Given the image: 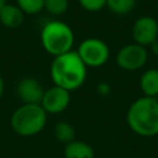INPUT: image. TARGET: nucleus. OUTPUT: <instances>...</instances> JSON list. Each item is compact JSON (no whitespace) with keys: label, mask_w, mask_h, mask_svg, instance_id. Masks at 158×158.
I'll use <instances>...</instances> for the list:
<instances>
[{"label":"nucleus","mask_w":158,"mask_h":158,"mask_svg":"<svg viewBox=\"0 0 158 158\" xmlns=\"http://www.w3.org/2000/svg\"><path fill=\"white\" fill-rule=\"evenodd\" d=\"M88 68L81 62L77 51H69L60 56L53 57L49 67V75L53 85L68 91L79 89L86 80Z\"/></svg>","instance_id":"nucleus-1"},{"label":"nucleus","mask_w":158,"mask_h":158,"mask_svg":"<svg viewBox=\"0 0 158 158\" xmlns=\"http://www.w3.org/2000/svg\"><path fill=\"white\" fill-rule=\"evenodd\" d=\"M128 127L138 136L153 137L158 135V100L142 96L135 100L126 114Z\"/></svg>","instance_id":"nucleus-2"},{"label":"nucleus","mask_w":158,"mask_h":158,"mask_svg":"<svg viewBox=\"0 0 158 158\" xmlns=\"http://www.w3.org/2000/svg\"><path fill=\"white\" fill-rule=\"evenodd\" d=\"M48 114L40 104H21L10 117L12 131L20 137H32L46 127Z\"/></svg>","instance_id":"nucleus-3"},{"label":"nucleus","mask_w":158,"mask_h":158,"mask_svg":"<svg viewBox=\"0 0 158 158\" xmlns=\"http://www.w3.org/2000/svg\"><path fill=\"white\" fill-rule=\"evenodd\" d=\"M74 40L75 37L72 27L60 20H51L46 22L40 33V41L43 49L52 57L72 51Z\"/></svg>","instance_id":"nucleus-4"},{"label":"nucleus","mask_w":158,"mask_h":158,"mask_svg":"<svg viewBox=\"0 0 158 158\" xmlns=\"http://www.w3.org/2000/svg\"><path fill=\"white\" fill-rule=\"evenodd\" d=\"M78 56L86 68H100L110 58V48L107 43L96 37H89L79 43Z\"/></svg>","instance_id":"nucleus-5"},{"label":"nucleus","mask_w":158,"mask_h":158,"mask_svg":"<svg viewBox=\"0 0 158 158\" xmlns=\"http://www.w3.org/2000/svg\"><path fill=\"white\" fill-rule=\"evenodd\" d=\"M148 59V51L146 47L137 43L125 44L116 53V64L123 70L141 69Z\"/></svg>","instance_id":"nucleus-6"},{"label":"nucleus","mask_w":158,"mask_h":158,"mask_svg":"<svg viewBox=\"0 0 158 158\" xmlns=\"http://www.w3.org/2000/svg\"><path fill=\"white\" fill-rule=\"evenodd\" d=\"M70 104V91L52 85L51 88L46 89L43 93V98L41 101V106L48 115L60 114Z\"/></svg>","instance_id":"nucleus-7"},{"label":"nucleus","mask_w":158,"mask_h":158,"mask_svg":"<svg viewBox=\"0 0 158 158\" xmlns=\"http://www.w3.org/2000/svg\"><path fill=\"white\" fill-rule=\"evenodd\" d=\"M132 37L135 43L148 47L158 40V22L152 16L138 17L132 26Z\"/></svg>","instance_id":"nucleus-8"},{"label":"nucleus","mask_w":158,"mask_h":158,"mask_svg":"<svg viewBox=\"0 0 158 158\" xmlns=\"http://www.w3.org/2000/svg\"><path fill=\"white\" fill-rule=\"evenodd\" d=\"M44 89L33 77L22 78L16 85V95L22 104H40L43 98Z\"/></svg>","instance_id":"nucleus-9"},{"label":"nucleus","mask_w":158,"mask_h":158,"mask_svg":"<svg viewBox=\"0 0 158 158\" xmlns=\"http://www.w3.org/2000/svg\"><path fill=\"white\" fill-rule=\"evenodd\" d=\"M25 20V14L16 4L6 2L0 11V25L9 30H15L21 27Z\"/></svg>","instance_id":"nucleus-10"},{"label":"nucleus","mask_w":158,"mask_h":158,"mask_svg":"<svg viewBox=\"0 0 158 158\" xmlns=\"http://www.w3.org/2000/svg\"><path fill=\"white\" fill-rule=\"evenodd\" d=\"M63 156L64 158H94L95 152L85 141L74 139L64 146Z\"/></svg>","instance_id":"nucleus-11"},{"label":"nucleus","mask_w":158,"mask_h":158,"mask_svg":"<svg viewBox=\"0 0 158 158\" xmlns=\"http://www.w3.org/2000/svg\"><path fill=\"white\" fill-rule=\"evenodd\" d=\"M139 86L144 96L156 98L158 96V69H147L139 79Z\"/></svg>","instance_id":"nucleus-12"},{"label":"nucleus","mask_w":158,"mask_h":158,"mask_svg":"<svg viewBox=\"0 0 158 158\" xmlns=\"http://www.w3.org/2000/svg\"><path fill=\"white\" fill-rule=\"evenodd\" d=\"M53 135L58 142L64 143V144L75 139V130H74L73 125L67 121L57 122L53 128Z\"/></svg>","instance_id":"nucleus-13"},{"label":"nucleus","mask_w":158,"mask_h":158,"mask_svg":"<svg viewBox=\"0 0 158 158\" xmlns=\"http://www.w3.org/2000/svg\"><path fill=\"white\" fill-rule=\"evenodd\" d=\"M136 5V0H106V7L114 15L125 16L130 14Z\"/></svg>","instance_id":"nucleus-14"},{"label":"nucleus","mask_w":158,"mask_h":158,"mask_svg":"<svg viewBox=\"0 0 158 158\" xmlns=\"http://www.w3.org/2000/svg\"><path fill=\"white\" fill-rule=\"evenodd\" d=\"M69 9V0H44V9L52 16H62Z\"/></svg>","instance_id":"nucleus-15"},{"label":"nucleus","mask_w":158,"mask_h":158,"mask_svg":"<svg viewBox=\"0 0 158 158\" xmlns=\"http://www.w3.org/2000/svg\"><path fill=\"white\" fill-rule=\"evenodd\" d=\"M15 4L25 15H36L44 9V0H16Z\"/></svg>","instance_id":"nucleus-16"},{"label":"nucleus","mask_w":158,"mask_h":158,"mask_svg":"<svg viewBox=\"0 0 158 158\" xmlns=\"http://www.w3.org/2000/svg\"><path fill=\"white\" fill-rule=\"evenodd\" d=\"M79 5L89 12H96L106 7V0H78Z\"/></svg>","instance_id":"nucleus-17"},{"label":"nucleus","mask_w":158,"mask_h":158,"mask_svg":"<svg viewBox=\"0 0 158 158\" xmlns=\"http://www.w3.org/2000/svg\"><path fill=\"white\" fill-rule=\"evenodd\" d=\"M98 89H99V91H100L102 95H106V94H109V93H110V88L107 86V84H106V83H100V84H99V86H98Z\"/></svg>","instance_id":"nucleus-18"},{"label":"nucleus","mask_w":158,"mask_h":158,"mask_svg":"<svg viewBox=\"0 0 158 158\" xmlns=\"http://www.w3.org/2000/svg\"><path fill=\"white\" fill-rule=\"evenodd\" d=\"M149 47H151V51L153 52V54L158 57V40H156V41H154Z\"/></svg>","instance_id":"nucleus-19"},{"label":"nucleus","mask_w":158,"mask_h":158,"mask_svg":"<svg viewBox=\"0 0 158 158\" xmlns=\"http://www.w3.org/2000/svg\"><path fill=\"white\" fill-rule=\"evenodd\" d=\"M4 91H5V81H4L2 75L0 74V99H1L2 95H4Z\"/></svg>","instance_id":"nucleus-20"},{"label":"nucleus","mask_w":158,"mask_h":158,"mask_svg":"<svg viewBox=\"0 0 158 158\" xmlns=\"http://www.w3.org/2000/svg\"><path fill=\"white\" fill-rule=\"evenodd\" d=\"M5 4H6V0H0V11H1V9L5 6Z\"/></svg>","instance_id":"nucleus-21"},{"label":"nucleus","mask_w":158,"mask_h":158,"mask_svg":"<svg viewBox=\"0 0 158 158\" xmlns=\"http://www.w3.org/2000/svg\"><path fill=\"white\" fill-rule=\"evenodd\" d=\"M142 158H147V157H142Z\"/></svg>","instance_id":"nucleus-22"}]
</instances>
